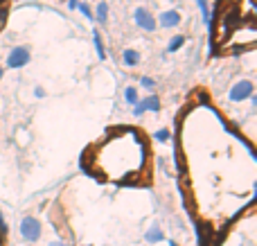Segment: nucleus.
<instances>
[{
    "instance_id": "f257e3e1",
    "label": "nucleus",
    "mask_w": 257,
    "mask_h": 246,
    "mask_svg": "<svg viewBox=\"0 0 257 246\" xmlns=\"http://www.w3.org/2000/svg\"><path fill=\"white\" fill-rule=\"evenodd\" d=\"M21 235L27 242H36L41 237V221L34 219V217H25L21 221Z\"/></svg>"
},
{
    "instance_id": "f03ea898",
    "label": "nucleus",
    "mask_w": 257,
    "mask_h": 246,
    "mask_svg": "<svg viewBox=\"0 0 257 246\" xmlns=\"http://www.w3.org/2000/svg\"><path fill=\"white\" fill-rule=\"evenodd\" d=\"M250 95H253V81H248V79L237 81V84L230 88V99L232 102H244V99H248Z\"/></svg>"
},
{
    "instance_id": "7ed1b4c3",
    "label": "nucleus",
    "mask_w": 257,
    "mask_h": 246,
    "mask_svg": "<svg viewBox=\"0 0 257 246\" xmlns=\"http://www.w3.org/2000/svg\"><path fill=\"white\" fill-rule=\"evenodd\" d=\"M30 63V50L23 48V45H18V48H14L12 52H9L7 57V66L9 68H23Z\"/></svg>"
},
{
    "instance_id": "20e7f679",
    "label": "nucleus",
    "mask_w": 257,
    "mask_h": 246,
    "mask_svg": "<svg viewBox=\"0 0 257 246\" xmlns=\"http://www.w3.org/2000/svg\"><path fill=\"white\" fill-rule=\"evenodd\" d=\"M136 23L142 27L145 32H154L156 27H158V23H156V18L149 14V9L145 7H138L136 9Z\"/></svg>"
},
{
    "instance_id": "39448f33",
    "label": "nucleus",
    "mask_w": 257,
    "mask_h": 246,
    "mask_svg": "<svg viewBox=\"0 0 257 246\" xmlns=\"http://www.w3.org/2000/svg\"><path fill=\"white\" fill-rule=\"evenodd\" d=\"M158 23L163 27H176L178 23H181V14L174 12V9H169V12H163V14H160V18H158Z\"/></svg>"
},
{
    "instance_id": "423d86ee",
    "label": "nucleus",
    "mask_w": 257,
    "mask_h": 246,
    "mask_svg": "<svg viewBox=\"0 0 257 246\" xmlns=\"http://www.w3.org/2000/svg\"><path fill=\"white\" fill-rule=\"evenodd\" d=\"M142 106H145V111H154V113H158L160 111V99L156 97V95H149L147 99H142Z\"/></svg>"
},
{
    "instance_id": "0eeeda50",
    "label": "nucleus",
    "mask_w": 257,
    "mask_h": 246,
    "mask_svg": "<svg viewBox=\"0 0 257 246\" xmlns=\"http://www.w3.org/2000/svg\"><path fill=\"white\" fill-rule=\"evenodd\" d=\"M122 57H124L126 66H138V63H140V52H138V50H124Z\"/></svg>"
},
{
    "instance_id": "6e6552de",
    "label": "nucleus",
    "mask_w": 257,
    "mask_h": 246,
    "mask_svg": "<svg viewBox=\"0 0 257 246\" xmlns=\"http://www.w3.org/2000/svg\"><path fill=\"white\" fill-rule=\"evenodd\" d=\"M124 99H126V104H131V106H136L140 99H138V88L136 86H126L124 88Z\"/></svg>"
},
{
    "instance_id": "1a4fd4ad",
    "label": "nucleus",
    "mask_w": 257,
    "mask_h": 246,
    "mask_svg": "<svg viewBox=\"0 0 257 246\" xmlns=\"http://www.w3.org/2000/svg\"><path fill=\"white\" fill-rule=\"evenodd\" d=\"M147 239H149V242H160V239H165L163 230H160L158 226H151V228L147 230Z\"/></svg>"
},
{
    "instance_id": "9d476101",
    "label": "nucleus",
    "mask_w": 257,
    "mask_h": 246,
    "mask_svg": "<svg viewBox=\"0 0 257 246\" xmlns=\"http://www.w3.org/2000/svg\"><path fill=\"white\" fill-rule=\"evenodd\" d=\"M93 41H95V48H97V57L99 59H106V52H104V45H102V36H99L97 30L93 32Z\"/></svg>"
},
{
    "instance_id": "9b49d317",
    "label": "nucleus",
    "mask_w": 257,
    "mask_h": 246,
    "mask_svg": "<svg viewBox=\"0 0 257 246\" xmlns=\"http://www.w3.org/2000/svg\"><path fill=\"white\" fill-rule=\"evenodd\" d=\"M183 43H185V36H174L172 43L167 45V52H176L178 48H183Z\"/></svg>"
},
{
    "instance_id": "f8f14e48",
    "label": "nucleus",
    "mask_w": 257,
    "mask_h": 246,
    "mask_svg": "<svg viewBox=\"0 0 257 246\" xmlns=\"http://www.w3.org/2000/svg\"><path fill=\"white\" fill-rule=\"evenodd\" d=\"M106 18H108V5L106 3H99L97 5V21L99 23H106Z\"/></svg>"
},
{
    "instance_id": "ddd939ff",
    "label": "nucleus",
    "mask_w": 257,
    "mask_h": 246,
    "mask_svg": "<svg viewBox=\"0 0 257 246\" xmlns=\"http://www.w3.org/2000/svg\"><path fill=\"white\" fill-rule=\"evenodd\" d=\"M169 138H172L169 129H160V131H156V140H158V143H167Z\"/></svg>"
},
{
    "instance_id": "4468645a",
    "label": "nucleus",
    "mask_w": 257,
    "mask_h": 246,
    "mask_svg": "<svg viewBox=\"0 0 257 246\" xmlns=\"http://www.w3.org/2000/svg\"><path fill=\"white\" fill-rule=\"evenodd\" d=\"M199 7H201V14H203V23H210V12H208L205 0H199Z\"/></svg>"
},
{
    "instance_id": "2eb2a0df",
    "label": "nucleus",
    "mask_w": 257,
    "mask_h": 246,
    "mask_svg": "<svg viewBox=\"0 0 257 246\" xmlns=\"http://www.w3.org/2000/svg\"><path fill=\"white\" fill-rule=\"evenodd\" d=\"M77 9H79V12L84 14L86 18H93V12H90V9H88V5H81V3H79V5H77Z\"/></svg>"
},
{
    "instance_id": "dca6fc26",
    "label": "nucleus",
    "mask_w": 257,
    "mask_h": 246,
    "mask_svg": "<svg viewBox=\"0 0 257 246\" xmlns=\"http://www.w3.org/2000/svg\"><path fill=\"white\" fill-rule=\"evenodd\" d=\"M142 86H145V88H154V86H156V81L154 79H151V77H142Z\"/></svg>"
},
{
    "instance_id": "f3484780",
    "label": "nucleus",
    "mask_w": 257,
    "mask_h": 246,
    "mask_svg": "<svg viewBox=\"0 0 257 246\" xmlns=\"http://www.w3.org/2000/svg\"><path fill=\"white\" fill-rule=\"evenodd\" d=\"M0 233H7V224L3 219V212H0Z\"/></svg>"
},
{
    "instance_id": "a211bd4d",
    "label": "nucleus",
    "mask_w": 257,
    "mask_h": 246,
    "mask_svg": "<svg viewBox=\"0 0 257 246\" xmlns=\"http://www.w3.org/2000/svg\"><path fill=\"white\" fill-rule=\"evenodd\" d=\"M34 95H36V97H43V95H45V90L41 88V86H36V88H34Z\"/></svg>"
},
{
    "instance_id": "6ab92c4d",
    "label": "nucleus",
    "mask_w": 257,
    "mask_h": 246,
    "mask_svg": "<svg viewBox=\"0 0 257 246\" xmlns=\"http://www.w3.org/2000/svg\"><path fill=\"white\" fill-rule=\"evenodd\" d=\"M77 5H79V0H70V5H68V7H70V9H77Z\"/></svg>"
},
{
    "instance_id": "aec40b11",
    "label": "nucleus",
    "mask_w": 257,
    "mask_h": 246,
    "mask_svg": "<svg viewBox=\"0 0 257 246\" xmlns=\"http://www.w3.org/2000/svg\"><path fill=\"white\" fill-rule=\"evenodd\" d=\"M50 246H68V244H63V242H52Z\"/></svg>"
},
{
    "instance_id": "412c9836",
    "label": "nucleus",
    "mask_w": 257,
    "mask_h": 246,
    "mask_svg": "<svg viewBox=\"0 0 257 246\" xmlns=\"http://www.w3.org/2000/svg\"><path fill=\"white\" fill-rule=\"evenodd\" d=\"M169 246H178V244H174V242H169Z\"/></svg>"
},
{
    "instance_id": "4be33fe9",
    "label": "nucleus",
    "mask_w": 257,
    "mask_h": 246,
    "mask_svg": "<svg viewBox=\"0 0 257 246\" xmlns=\"http://www.w3.org/2000/svg\"><path fill=\"white\" fill-rule=\"evenodd\" d=\"M0 77H3V68H0Z\"/></svg>"
}]
</instances>
